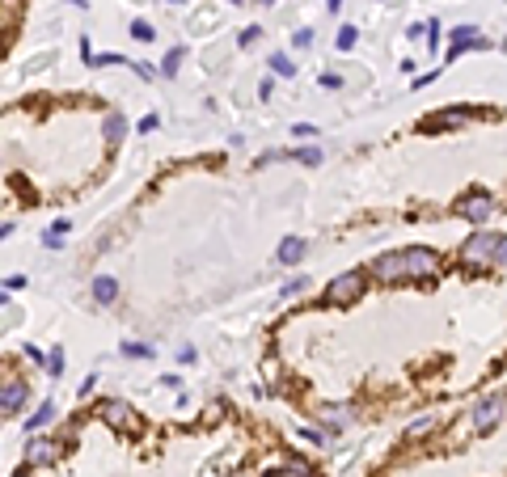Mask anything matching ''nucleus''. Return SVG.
Masks as SVG:
<instances>
[{"label": "nucleus", "instance_id": "1", "mask_svg": "<svg viewBox=\"0 0 507 477\" xmlns=\"http://www.w3.org/2000/svg\"><path fill=\"white\" fill-rule=\"evenodd\" d=\"M402 275L415 279V283L436 279V275H440V258H436L432 249H423V245H410V249H402Z\"/></svg>", "mask_w": 507, "mask_h": 477}, {"label": "nucleus", "instance_id": "2", "mask_svg": "<svg viewBox=\"0 0 507 477\" xmlns=\"http://www.w3.org/2000/svg\"><path fill=\"white\" fill-rule=\"evenodd\" d=\"M364 296V275L360 271H343L338 279H330V287H326V304H334V309H347V304H355Z\"/></svg>", "mask_w": 507, "mask_h": 477}, {"label": "nucleus", "instance_id": "3", "mask_svg": "<svg viewBox=\"0 0 507 477\" xmlns=\"http://www.w3.org/2000/svg\"><path fill=\"white\" fill-rule=\"evenodd\" d=\"M495 245H499V237H491V233H474L465 245H461V262L465 266H474V271H487L491 266V258H495Z\"/></svg>", "mask_w": 507, "mask_h": 477}, {"label": "nucleus", "instance_id": "4", "mask_svg": "<svg viewBox=\"0 0 507 477\" xmlns=\"http://www.w3.org/2000/svg\"><path fill=\"white\" fill-rule=\"evenodd\" d=\"M102 410V419L114 427V431H123V435H140V414L127 406V402H118V397H110V402H102L97 406Z\"/></svg>", "mask_w": 507, "mask_h": 477}, {"label": "nucleus", "instance_id": "5", "mask_svg": "<svg viewBox=\"0 0 507 477\" xmlns=\"http://www.w3.org/2000/svg\"><path fill=\"white\" fill-rule=\"evenodd\" d=\"M470 47H474V51H487V47H491V38H482V30H478V25H457V30L448 34V59H457V55H461V51H470Z\"/></svg>", "mask_w": 507, "mask_h": 477}, {"label": "nucleus", "instance_id": "6", "mask_svg": "<svg viewBox=\"0 0 507 477\" xmlns=\"http://www.w3.org/2000/svg\"><path fill=\"white\" fill-rule=\"evenodd\" d=\"M503 410H507L503 397H482V402L474 406V431H478V435L495 431V427H499V419H503Z\"/></svg>", "mask_w": 507, "mask_h": 477}, {"label": "nucleus", "instance_id": "7", "mask_svg": "<svg viewBox=\"0 0 507 477\" xmlns=\"http://www.w3.org/2000/svg\"><path fill=\"white\" fill-rule=\"evenodd\" d=\"M457 211H461L465 220H474V224H487V220H491V211H495V203H491V194H487V190H470V194L457 203Z\"/></svg>", "mask_w": 507, "mask_h": 477}, {"label": "nucleus", "instance_id": "8", "mask_svg": "<svg viewBox=\"0 0 507 477\" xmlns=\"http://www.w3.org/2000/svg\"><path fill=\"white\" fill-rule=\"evenodd\" d=\"M55 457H59V444H55L51 435H34V440L25 444V465H34V469H38V465H51Z\"/></svg>", "mask_w": 507, "mask_h": 477}, {"label": "nucleus", "instance_id": "9", "mask_svg": "<svg viewBox=\"0 0 507 477\" xmlns=\"http://www.w3.org/2000/svg\"><path fill=\"white\" fill-rule=\"evenodd\" d=\"M465 110H444V114H432V118H423V131L427 135H440V131H457V127H465Z\"/></svg>", "mask_w": 507, "mask_h": 477}, {"label": "nucleus", "instance_id": "10", "mask_svg": "<svg viewBox=\"0 0 507 477\" xmlns=\"http://www.w3.org/2000/svg\"><path fill=\"white\" fill-rule=\"evenodd\" d=\"M372 275L381 279V283H402L406 275H402V249L398 254H381L377 262H372Z\"/></svg>", "mask_w": 507, "mask_h": 477}, {"label": "nucleus", "instance_id": "11", "mask_svg": "<svg viewBox=\"0 0 507 477\" xmlns=\"http://www.w3.org/2000/svg\"><path fill=\"white\" fill-rule=\"evenodd\" d=\"M25 397H30L25 380H8V385L0 389V414H17V410L25 406Z\"/></svg>", "mask_w": 507, "mask_h": 477}, {"label": "nucleus", "instance_id": "12", "mask_svg": "<svg viewBox=\"0 0 507 477\" xmlns=\"http://www.w3.org/2000/svg\"><path fill=\"white\" fill-rule=\"evenodd\" d=\"M93 300H97V304H114V300H118V279L97 275V279H93Z\"/></svg>", "mask_w": 507, "mask_h": 477}, {"label": "nucleus", "instance_id": "13", "mask_svg": "<svg viewBox=\"0 0 507 477\" xmlns=\"http://www.w3.org/2000/svg\"><path fill=\"white\" fill-rule=\"evenodd\" d=\"M305 249H309V245H305L300 237H288V241L279 245V262H283V266H296V262L305 258Z\"/></svg>", "mask_w": 507, "mask_h": 477}, {"label": "nucleus", "instance_id": "14", "mask_svg": "<svg viewBox=\"0 0 507 477\" xmlns=\"http://www.w3.org/2000/svg\"><path fill=\"white\" fill-rule=\"evenodd\" d=\"M300 440H309V444H317V448H330L334 431H330V427H300Z\"/></svg>", "mask_w": 507, "mask_h": 477}, {"label": "nucleus", "instance_id": "15", "mask_svg": "<svg viewBox=\"0 0 507 477\" xmlns=\"http://www.w3.org/2000/svg\"><path fill=\"white\" fill-rule=\"evenodd\" d=\"M275 477H313V469H309V461L288 457V465H283V469H275Z\"/></svg>", "mask_w": 507, "mask_h": 477}, {"label": "nucleus", "instance_id": "16", "mask_svg": "<svg viewBox=\"0 0 507 477\" xmlns=\"http://www.w3.org/2000/svg\"><path fill=\"white\" fill-rule=\"evenodd\" d=\"M102 131H106V144H118V140L127 135V123H123L118 114H106V127H102Z\"/></svg>", "mask_w": 507, "mask_h": 477}, {"label": "nucleus", "instance_id": "17", "mask_svg": "<svg viewBox=\"0 0 507 477\" xmlns=\"http://www.w3.org/2000/svg\"><path fill=\"white\" fill-rule=\"evenodd\" d=\"M271 72H275V76H288V80H292V76H296V63H292L283 51H275V55H271Z\"/></svg>", "mask_w": 507, "mask_h": 477}, {"label": "nucleus", "instance_id": "18", "mask_svg": "<svg viewBox=\"0 0 507 477\" xmlns=\"http://www.w3.org/2000/svg\"><path fill=\"white\" fill-rule=\"evenodd\" d=\"M288 161H300V165H322V148H292L283 152Z\"/></svg>", "mask_w": 507, "mask_h": 477}, {"label": "nucleus", "instance_id": "19", "mask_svg": "<svg viewBox=\"0 0 507 477\" xmlns=\"http://www.w3.org/2000/svg\"><path fill=\"white\" fill-rule=\"evenodd\" d=\"M55 414H59V410H55V402H47L38 414H30V423H25V427H30V431H38V427H47V423H55Z\"/></svg>", "mask_w": 507, "mask_h": 477}, {"label": "nucleus", "instance_id": "20", "mask_svg": "<svg viewBox=\"0 0 507 477\" xmlns=\"http://www.w3.org/2000/svg\"><path fill=\"white\" fill-rule=\"evenodd\" d=\"M131 38H135V42H152V38H157V30H152L144 17H135V21H131Z\"/></svg>", "mask_w": 507, "mask_h": 477}, {"label": "nucleus", "instance_id": "21", "mask_svg": "<svg viewBox=\"0 0 507 477\" xmlns=\"http://www.w3.org/2000/svg\"><path fill=\"white\" fill-rule=\"evenodd\" d=\"M118 351H123L127 359H152V347H148V342H123Z\"/></svg>", "mask_w": 507, "mask_h": 477}, {"label": "nucleus", "instance_id": "22", "mask_svg": "<svg viewBox=\"0 0 507 477\" xmlns=\"http://www.w3.org/2000/svg\"><path fill=\"white\" fill-rule=\"evenodd\" d=\"M355 38H360V30H355V25H343V30H338V38H334V47H338V51H351V47H355Z\"/></svg>", "mask_w": 507, "mask_h": 477}, {"label": "nucleus", "instance_id": "23", "mask_svg": "<svg viewBox=\"0 0 507 477\" xmlns=\"http://www.w3.org/2000/svg\"><path fill=\"white\" fill-rule=\"evenodd\" d=\"M182 55H186V51H182V47H173V51L165 55V63H161V72H165V76H178V68H182Z\"/></svg>", "mask_w": 507, "mask_h": 477}, {"label": "nucleus", "instance_id": "24", "mask_svg": "<svg viewBox=\"0 0 507 477\" xmlns=\"http://www.w3.org/2000/svg\"><path fill=\"white\" fill-rule=\"evenodd\" d=\"M288 135H296V140H313V135H322V131H317L313 123H292V131H288Z\"/></svg>", "mask_w": 507, "mask_h": 477}, {"label": "nucleus", "instance_id": "25", "mask_svg": "<svg viewBox=\"0 0 507 477\" xmlns=\"http://www.w3.org/2000/svg\"><path fill=\"white\" fill-rule=\"evenodd\" d=\"M491 266H495V271H507V237H499V245H495V258H491Z\"/></svg>", "mask_w": 507, "mask_h": 477}, {"label": "nucleus", "instance_id": "26", "mask_svg": "<svg viewBox=\"0 0 507 477\" xmlns=\"http://www.w3.org/2000/svg\"><path fill=\"white\" fill-rule=\"evenodd\" d=\"M258 34H262L258 25H245V30L237 34V47H254V42H258Z\"/></svg>", "mask_w": 507, "mask_h": 477}, {"label": "nucleus", "instance_id": "27", "mask_svg": "<svg viewBox=\"0 0 507 477\" xmlns=\"http://www.w3.org/2000/svg\"><path fill=\"white\" fill-rule=\"evenodd\" d=\"M47 372H51V376H59V372H63V351H59V347L47 355Z\"/></svg>", "mask_w": 507, "mask_h": 477}, {"label": "nucleus", "instance_id": "28", "mask_svg": "<svg viewBox=\"0 0 507 477\" xmlns=\"http://www.w3.org/2000/svg\"><path fill=\"white\" fill-rule=\"evenodd\" d=\"M292 42H296V47H309V42H313V30H296Z\"/></svg>", "mask_w": 507, "mask_h": 477}, {"label": "nucleus", "instance_id": "29", "mask_svg": "<svg viewBox=\"0 0 507 477\" xmlns=\"http://www.w3.org/2000/svg\"><path fill=\"white\" fill-rule=\"evenodd\" d=\"M157 123H161V118H157V114H144V118H140V131H144V135H148V131H157Z\"/></svg>", "mask_w": 507, "mask_h": 477}, {"label": "nucleus", "instance_id": "30", "mask_svg": "<svg viewBox=\"0 0 507 477\" xmlns=\"http://www.w3.org/2000/svg\"><path fill=\"white\" fill-rule=\"evenodd\" d=\"M432 431V419H419V423H410V435H427Z\"/></svg>", "mask_w": 507, "mask_h": 477}, {"label": "nucleus", "instance_id": "31", "mask_svg": "<svg viewBox=\"0 0 507 477\" xmlns=\"http://www.w3.org/2000/svg\"><path fill=\"white\" fill-rule=\"evenodd\" d=\"M42 245H47V249H59V245H63V237H59V233H47V237H42Z\"/></svg>", "mask_w": 507, "mask_h": 477}, {"label": "nucleus", "instance_id": "32", "mask_svg": "<svg viewBox=\"0 0 507 477\" xmlns=\"http://www.w3.org/2000/svg\"><path fill=\"white\" fill-rule=\"evenodd\" d=\"M300 292H305V279H292V283L283 287V296H300Z\"/></svg>", "mask_w": 507, "mask_h": 477}, {"label": "nucleus", "instance_id": "33", "mask_svg": "<svg viewBox=\"0 0 507 477\" xmlns=\"http://www.w3.org/2000/svg\"><path fill=\"white\" fill-rule=\"evenodd\" d=\"M322 85H326V89H338V85H343V76H334V72H326V76H322Z\"/></svg>", "mask_w": 507, "mask_h": 477}, {"label": "nucleus", "instance_id": "34", "mask_svg": "<svg viewBox=\"0 0 507 477\" xmlns=\"http://www.w3.org/2000/svg\"><path fill=\"white\" fill-rule=\"evenodd\" d=\"M326 8H330V13H338V8H343V0H326Z\"/></svg>", "mask_w": 507, "mask_h": 477}, {"label": "nucleus", "instance_id": "35", "mask_svg": "<svg viewBox=\"0 0 507 477\" xmlns=\"http://www.w3.org/2000/svg\"><path fill=\"white\" fill-rule=\"evenodd\" d=\"M258 4H267V8H271V4H275V0H258Z\"/></svg>", "mask_w": 507, "mask_h": 477}, {"label": "nucleus", "instance_id": "36", "mask_svg": "<svg viewBox=\"0 0 507 477\" xmlns=\"http://www.w3.org/2000/svg\"><path fill=\"white\" fill-rule=\"evenodd\" d=\"M228 4H245V0H228Z\"/></svg>", "mask_w": 507, "mask_h": 477}, {"label": "nucleus", "instance_id": "37", "mask_svg": "<svg viewBox=\"0 0 507 477\" xmlns=\"http://www.w3.org/2000/svg\"><path fill=\"white\" fill-rule=\"evenodd\" d=\"M169 4H182V0H169Z\"/></svg>", "mask_w": 507, "mask_h": 477}]
</instances>
